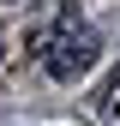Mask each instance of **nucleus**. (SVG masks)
<instances>
[{
  "instance_id": "2",
  "label": "nucleus",
  "mask_w": 120,
  "mask_h": 126,
  "mask_svg": "<svg viewBox=\"0 0 120 126\" xmlns=\"http://www.w3.org/2000/svg\"><path fill=\"white\" fill-rule=\"evenodd\" d=\"M96 108H102V120H114V126H120V72L108 78V84H102V96H96Z\"/></svg>"
},
{
  "instance_id": "1",
  "label": "nucleus",
  "mask_w": 120,
  "mask_h": 126,
  "mask_svg": "<svg viewBox=\"0 0 120 126\" xmlns=\"http://www.w3.org/2000/svg\"><path fill=\"white\" fill-rule=\"evenodd\" d=\"M30 54L48 66L54 84H78V78H90V66L102 60V42H96V30H90L78 12L66 6V12H60V18L42 30L36 42H30Z\"/></svg>"
},
{
  "instance_id": "3",
  "label": "nucleus",
  "mask_w": 120,
  "mask_h": 126,
  "mask_svg": "<svg viewBox=\"0 0 120 126\" xmlns=\"http://www.w3.org/2000/svg\"><path fill=\"white\" fill-rule=\"evenodd\" d=\"M0 60H6V42H0Z\"/></svg>"
}]
</instances>
